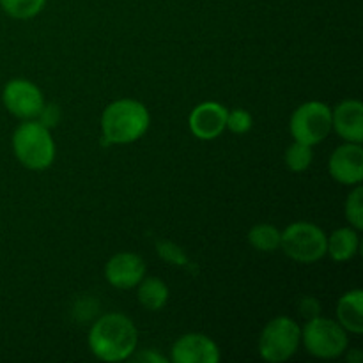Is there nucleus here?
<instances>
[{
  "label": "nucleus",
  "instance_id": "2",
  "mask_svg": "<svg viewBox=\"0 0 363 363\" xmlns=\"http://www.w3.org/2000/svg\"><path fill=\"white\" fill-rule=\"evenodd\" d=\"M151 124L145 105L137 99H117L101 116V131L106 144H131L144 137Z\"/></svg>",
  "mask_w": 363,
  "mask_h": 363
},
{
  "label": "nucleus",
  "instance_id": "22",
  "mask_svg": "<svg viewBox=\"0 0 363 363\" xmlns=\"http://www.w3.org/2000/svg\"><path fill=\"white\" fill-rule=\"evenodd\" d=\"M158 254L160 257L172 262V264L176 266H184L188 262L186 255L183 254V250H181L177 245L169 243V241H162V243H158Z\"/></svg>",
  "mask_w": 363,
  "mask_h": 363
},
{
  "label": "nucleus",
  "instance_id": "4",
  "mask_svg": "<svg viewBox=\"0 0 363 363\" xmlns=\"http://www.w3.org/2000/svg\"><path fill=\"white\" fill-rule=\"evenodd\" d=\"M301 342L312 357L332 360L344 354L350 340L347 332L339 325V321L315 315L308 319L305 328L301 330Z\"/></svg>",
  "mask_w": 363,
  "mask_h": 363
},
{
  "label": "nucleus",
  "instance_id": "21",
  "mask_svg": "<svg viewBox=\"0 0 363 363\" xmlns=\"http://www.w3.org/2000/svg\"><path fill=\"white\" fill-rule=\"evenodd\" d=\"M252 128V116L247 112V110L236 108L233 112L227 113V124L225 130H229L230 133L243 135L247 131H250Z\"/></svg>",
  "mask_w": 363,
  "mask_h": 363
},
{
  "label": "nucleus",
  "instance_id": "17",
  "mask_svg": "<svg viewBox=\"0 0 363 363\" xmlns=\"http://www.w3.org/2000/svg\"><path fill=\"white\" fill-rule=\"evenodd\" d=\"M280 238H282V230H279L272 223H257L248 233V241L259 252L279 250Z\"/></svg>",
  "mask_w": 363,
  "mask_h": 363
},
{
  "label": "nucleus",
  "instance_id": "7",
  "mask_svg": "<svg viewBox=\"0 0 363 363\" xmlns=\"http://www.w3.org/2000/svg\"><path fill=\"white\" fill-rule=\"evenodd\" d=\"M291 135L296 142L315 145L332 131V108L321 101H307L291 116Z\"/></svg>",
  "mask_w": 363,
  "mask_h": 363
},
{
  "label": "nucleus",
  "instance_id": "13",
  "mask_svg": "<svg viewBox=\"0 0 363 363\" xmlns=\"http://www.w3.org/2000/svg\"><path fill=\"white\" fill-rule=\"evenodd\" d=\"M332 128L346 142H363V105L358 99H346L332 110Z\"/></svg>",
  "mask_w": 363,
  "mask_h": 363
},
{
  "label": "nucleus",
  "instance_id": "11",
  "mask_svg": "<svg viewBox=\"0 0 363 363\" xmlns=\"http://www.w3.org/2000/svg\"><path fill=\"white\" fill-rule=\"evenodd\" d=\"M106 282L116 289H133L145 277V262L131 252L116 254L105 266Z\"/></svg>",
  "mask_w": 363,
  "mask_h": 363
},
{
  "label": "nucleus",
  "instance_id": "8",
  "mask_svg": "<svg viewBox=\"0 0 363 363\" xmlns=\"http://www.w3.org/2000/svg\"><path fill=\"white\" fill-rule=\"evenodd\" d=\"M2 101L7 112L21 121L38 119L45 106L41 89L25 78H14L4 85Z\"/></svg>",
  "mask_w": 363,
  "mask_h": 363
},
{
  "label": "nucleus",
  "instance_id": "10",
  "mask_svg": "<svg viewBox=\"0 0 363 363\" xmlns=\"http://www.w3.org/2000/svg\"><path fill=\"white\" fill-rule=\"evenodd\" d=\"M229 110L216 101H204L191 110L188 126L199 140H215L225 131Z\"/></svg>",
  "mask_w": 363,
  "mask_h": 363
},
{
  "label": "nucleus",
  "instance_id": "18",
  "mask_svg": "<svg viewBox=\"0 0 363 363\" xmlns=\"http://www.w3.org/2000/svg\"><path fill=\"white\" fill-rule=\"evenodd\" d=\"M46 6V0H0L4 13L16 20H30Z\"/></svg>",
  "mask_w": 363,
  "mask_h": 363
},
{
  "label": "nucleus",
  "instance_id": "20",
  "mask_svg": "<svg viewBox=\"0 0 363 363\" xmlns=\"http://www.w3.org/2000/svg\"><path fill=\"white\" fill-rule=\"evenodd\" d=\"M346 218L353 225V229H363V188L357 184L346 201Z\"/></svg>",
  "mask_w": 363,
  "mask_h": 363
},
{
  "label": "nucleus",
  "instance_id": "19",
  "mask_svg": "<svg viewBox=\"0 0 363 363\" xmlns=\"http://www.w3.org/2000/svg\"><path fill=\"white\" fill-rule=\"evenodd\" d=\"M314 160V152H312V145L301 144V142L294 140L286 151V165L291 172H305L308 167L312 165Z\"/></svg>",
  "mask_w": 363,
  "mask_h": 363
},
{
  "label": "nucleus",
  "instance_id": "3",
  "mask_svg": "<svg viewBox=\"0 0 363 363\" xmlns=\"http://www.w3.org/2000/svg\"><path fill=\"white\" fill-rule=\"evenodd\" d=\"M13 151L25 169H48L55 160V142L50 128L35 119L23 121L13 133Z\"/></svg>",
  "mask_w": 363,
  "mask_h": 363
},
{
  "label": "nucleus",
  "instance_id": "25",
  "mask_svg": "<svg viewBox=\"0 0 363 363\" xmlns=\"http://www.w3.org/2000/svg\"><path fill=\"white\" fill-rule=\"evenodd\" d=\"M362 360V353L358 350H353V353L347 354V362H360Z\"/></svg>",
  "mask_w": 363,
  "mask_h": 363
},
{
  "label": "nucleus",
  "instance_id": "5",
  "mask_svg": "<svg viewBox=\"0 0 363 363\" xmlns=\"http://www.w3.org/2000/svg\"><path fill=\"white\" fill-rule=\"evenodd\" d=\"M301 344V328L287 315L272 319L259 337V354L272 363L287 362Z\"/></svg>",
  "mask_w": 363,
  "mask_h": 363
},
{
  "label": "nucleus",
  "instance_id": "12",
  "mask_svg": "<svg viewBox=\"0 0 363 363\" xmlns=\"http://www.w3.org/2000/svg\"><path fill=\"white\" fill-rule=\"evenodd\" d=\"M170 360L174 363H216L220 360V351L209 337L186 333L172 346Z\"/></svg>",
  "mask_w": 363,
  "mask_h": 363
},
{
  "label": "nucleus",
  "instance_id": "16",
  "mask_svg": "<svg viewBox=\"0 0 363 363\" xmlns=\"http://www.w3.org/2000/svg\"><path fill=\"white\" fill-rule=\"evenodd\" d=\"M138 301L142 307L147 311H160L165 307L167 300H169V287L163 280L156 279V277H149V279H142L138 284Z\"/></svg>",
  "mask_w": 363,
  "mask_h": 363
},
{
  "label": "nucleus",
  "instance_id": "6",
  "mask_svg": "<svg viewBox=\"0 0 363 363\" xmlns=\"http://www.w3.org/2000/svg\"><path fill=\"white\" fill-rule=\"evenodd\" d=\"M280 248L296 262H315L326 255V234L311 222H294L282 230Z\"/></svg>",
  "mask_w": 363,
  "mask_h": 363
},
{
  "label": "nucleus",
  "instance_id": "9",
  "mask_svg": "<svg viewBox=\"0 0 363 363\" xmlns=\"http://www.w3.org/2000/svg\"><path fill=\"white\" fill-rule=\"evenodd\" d=\"M330 176L340 184L346 186H357L363 179V149L362 144L340 145L333 151L328 162Z\"/></svg>",
  "mask_w": 363,
  "mask_h": 363
},
{
  "label": "nucleus",
  "instance_id": "1",
  "mask_svg": "<svg viewBox=\"0 0 363 363\" xmlns=\"http://www.w3.org/2000/svg\"><path fill=\"white\" fill-rule=\"evenodd\" d=\"M137 326L128 315L117 312L99 318L89 332V347L103 362L128 360L137 350Z\"/></svg>",
  "mask_w": 363,
  "mask_h": 363
},
{
  "label": "nucleus",
  "instance_id": "23",
  "mask_svg": "<svg viewBox=\"0 0 363 363\" xmlns=\"http://www.w3.org/2000/svg\"><path fill=\"white\" fill-rule=\"evenodd\" d=\"M59 117H60L59 108H57L55 105H50V106H43L41 113L38 116V121L41 124H45L46 128H52V126H55L57 121H59Z\"/></svg>",
  "mask_w": 363,
  "mask_h": 363
},
{
  "label": "nucleus",
  "instance_id": "14",
  "mask_svg": "<svg viewBox=\"0 0 363 363\" xmlns=\"http://www.w3.org/2000/svg\"><path fill=\"white\" fill-rule=\"evenodd\" d=\"M337 319L346 332L360 335L363 332V291L353 289L340 296L337 303Z\"/></svg>",
  "mask_w": 363,
  "mask_h": 363
},
{
  "label": "nucleus",
  "instance_id": "24",
  "mask_svg": "<svg viewBox=\"0 0 363 363\" xmlns=\"http://www.w3.org/2000/svg\"><path fill=\"white\" fill-rule=\"evenodd\" d=\"M138 360L142 362H156V363H165V358L160 357V354H155V353H149V351H144L142 354H138Z\"/></svg>",
  "mask_w": 363,
  "mask_h": 363
},
{
  "label": "nucleus",
  "instance_id": "15",
  "mask_svg": "<svg viewBox=\"0 0 363 363\" xmlns=\"http://www.w3.org/2000/svg\"><path fill=\"white\" fill-rule=\"evenodd\" d=\"M360 247V238L353 227H342L333 230L332 236L326 238V254L337 262H346L357 255Z\"/></svg>",
  "mask_w": 363,
  "mask_h": 363
}]
</instances>
